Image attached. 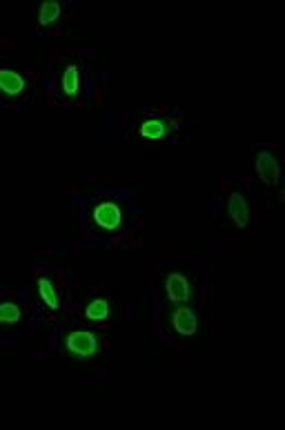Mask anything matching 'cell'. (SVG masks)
Listing matches in <instances>:
<instances>
[{
	"label": "cell",
	"instance_id": "6da1fadb",
	"mask_svg": "<svg viewBox=\"0 0 285 430\" xmlns=\"http://www.w3.org/2000/svg\"><path fill=\"white\" fill-rule=\"evenodd\" d=\"M65 350L78 359H91L100 350V339L89 330H71L65 335Z\"/></svg>",
	"mask_w": 285,
	"mask_h": 430
},
{
	"label": "cell",
	"instance_id": "7a4b0ae2",
	"mask_svg": "<svg viewBox=\"0 0 285 430\" xmlns=\"http://www.w3.org/2000/svg\"><path fill=\"white\" fill-rule=\"evenodd\" d=\"M91 221H94L100 230L116 232L123 227V210L116 201H100L96 207L91 210Z\"/></svg>",
	"mask_w": 285,
	"mask_h": 430
},
{
	"label": "cell",
	"instance_id": "3957f363",
	"mask_svg": "<svg viewBox=\"0 0 285 430\" xmlns=\"http://www.w3.org/2000/svg\"><path fill=\"white\" fill-rule=\"evenodd\" d=\"M168 324L174 330V335H179V337H194L198 330V317L194 310L187 306L172 308L168 315Z\"/></svg>",
	"mask_w": 285,
	"mask_h": 430
},
{
	"label": "cell",
	"instance_id": "277c9868",
	"mask_svg": "<svg viewBox=\"0 0 285 430\" xmlns=\"http://www.w3.org/2000/svg\"><path fill=\"white\" fill-rule=\"evenodd\" d=\"M165 295L172 304H187L194 299V286L192 281L181 272H170L165 277Z\"/></svg>",
	"mask_w": 285,
	"mask_h": 430
},
{
	"label": "cell",
	"instance_id": "5b68a950",
	"mask_svg": "<svg viewBox=\"0 0 285 430\" xmlns=\"http://www.w3.org/2000/svg\"><path fill=\"white\" fill-rule=\"evenodd\" d=\"M256 174H259V179L263 183H268V185H277L279 183V177H281V166L277 157H274L272 152H259L256 154Z\"/></svg>",
	"mask_w": 285,
	"mask_h": 430
},
{
	"label": "cell",
	"instance_id": "8992f818",
	"mask_svg": "<svg viewBox=\"0 0 285 430\" xmlns=\"http://www.w3.org/2000/svg\"><path fill=\"white\" fill-rule=\"evenodd\" d=\"M225 212L234 221L238 230H245L247 223H250V205H247V199L241 194V192H232V194L227 196Z\"/></svg>",
	"mask_w": 285,
	"mask_h": 430
},
{
	"label": "cell",
	"instance_id": "52a82bcc",
	"mask_svg": "<svg viewBox=\"0 0 285 430\" xmlns=\"http://www.w3.org/2000/svg\"><path fill=\"white\" fill-rule=\"evenodd\" d=\"M27 89V80L23 74H18L14 69L0 67V91L5 96H21Z\"/></svg>",
	"mask_w": 285,
	"mask_h": 430
},
{
	"label": "cell",
	"instance_id": "ba28073f",
	"mask_svg": "<svg viewBox=\"0 0 285 430\" xmlns=\"http://www.w3.org/2000/svg\"><path fill=\"white\" fill-rule=\"evenodd\" d=\"M80 69L78 65H73V63H69V65L62 69L60 74V89L62 94H65L67 98H78L80 94Z\"/></svg>",
	"mask_w": 285,
	"mask_h": 430
},
{
	"label": "cell",
	"instance_id": "9c48e42d",
	"mask_svg": "<svg viewBox=\"0 0 285 430\" xmlns=\"http://www.w3.org/2000/svg\"><path fill=\"white\" fill-rule=\"evenodd\" d=\"M85 317L89 321H105V319L112 317V304L105 297H96L91 299L87 308H85Z\"/></svg>",
	"mask_w": 285,
	"mask_h": 430
},
{
	"label": "cell",
	"instance_id": "30bf717a",
	"mask_svg": "<svg viewBox=\"0 0 285 430\" xmlns=\"http://www.w3.org/2000/svg\"><path fill=\"white\" fill-rule=\"evenodd\" d=\"M38 295H41V299L45 301V306H47V308H52V310L60 308V295H58V290L54 288V283L47 277L38 279Z\"/></svg>",
	"mask_w": 285,
	"mask_h": 430
},
{
	"label": "cell",
	"instance_id": "8fae6325",
	"mask_svg": "<svg viewBox=\"0 0 285 430\" xmlns=\"http://www.w3.org/2000/svg\"><path fill=\"white\" fill-rule=\"evenodd\" d=\"M168 132H170V127L165 125L163 121H159V118H147V121H143L139 125V134L143 136V139L156 141V139H163Z\"/></svg>",
	"mask_w": 285,
	"mask_h": 430
},
{
	"label": "cell",
	"instance_id": "7c38bea8",
	"mask_svg": "<svg viewBox=\"0 0 285 430\" xmlns=\"http://www.w3.org/2000/svg\"><path fill=\"white\" fill-rule=\"evenodd\" d=\"M60 14H62L60 3H56V0H45V3L41 5V9H38V23H41V27H47L52 23H56L60 18Z\"/></svg>",
	"mask_w": 285,
	"mask_h": 430
},
{
	"label": "cell",
	"instance_id": "4fadbf2b",
	"mask_svg": "<svg viewBox=\"0 0 285 430\" xmlns=\"http://www.w3.org/2000/svg\"><path fill=\"white\" fill-rule=\"evenodd\" d=\"M23 319V310L14 301H3L0 304V324L3 326H14Z\"/></svg>",
	"mask_w": 285,
	"mask_h": 430
}]
</instances>
